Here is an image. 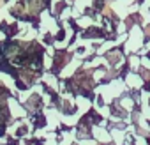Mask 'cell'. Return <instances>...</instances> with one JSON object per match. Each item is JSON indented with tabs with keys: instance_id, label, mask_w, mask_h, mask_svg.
Listing matches in <instances>:
<instances>
[{
	"instance_id": "1",
	"label": "cell",
	"mask_w": 150,
	"mask_h": 145,
	"mask_svg": "<svg viewBox=\"0 0 150 145\" xmlns=\"http://www.w3.org/2000/svg\"><path fill=\"white\" fill-rule=\"evenodd\" d=\"M0 4H2V0H0Z\"/></svg>"
}]
</instances>
